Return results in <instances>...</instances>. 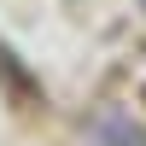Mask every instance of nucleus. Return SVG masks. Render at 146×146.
<instances>
[{
	"instance_id": "1",
	"label": "nucleus",
	"mask_w": 146,
	"mask_h": 146,
	"mask_svg": "<svg viewBox=\"0 0 146 146\" xmlns=\"http://www.w3.org/2000/svg\"><path fill=\"white\" fill-rule=\"evenodd\" d=\"M94 135H100L105 146H146V129H135V117H117V111L105 117Z\"/></svg>"
},
{
	"instance_id": "2",
	"label": "nucleus",
	"mask_w": 146,
	"mask_h": 146,
	"mask_svg": "<svg viewBox=\"0 0 146 146\" xmlns=\"http://www.w3.org/2000/svg\"><path fill=\"white\" fill-rule=\"evenodd\" d=\"M140 6H146V0H140Z\"/></svg>"
}]
</instances>
